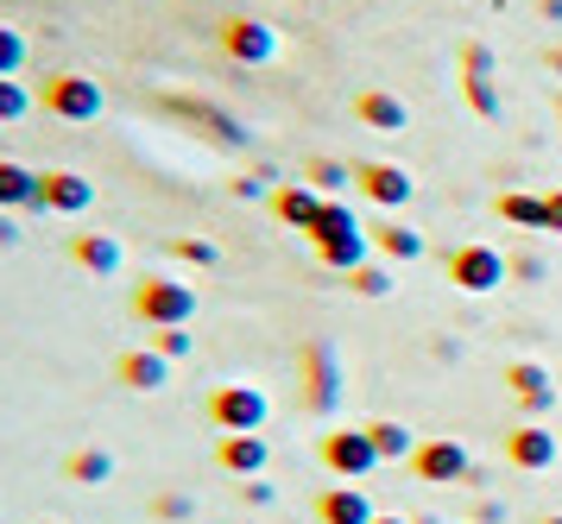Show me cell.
<instances>
[{"instance_id": "603a6c76", "label": "cell", "mask_w": 562, "mask_h": 524, "mask_svg": "<svg viewBox=\"0 0 562 524\" xmlns=\"http://www.w3.org/2000/svg\"><path fill=\"white\" fill-rule=\"evenodd\" d=\"M64 480H77V487H108V480H114V455L95 449V443H89V449H70L64 455Z\"/></svg>"}, {"instance_id": "ac0fdd59", "label": "cell", "mask_w": 562, "mask_h": 524, "mask_svg": "<svg viewBox=\"0 0 562 524\" xmlns=\"http://www.w3.org/2000/svg\"><path fill=\"white\" fill-rule=\"evenodd\" d=\"M70 259H77L82 272H95V278H114L121 266H127L121 241H114V234H102V227H82V234H70Z\"/></svg>"}, {"instance_id": "d6986e66", "label": "cell", "mask_w": 562, "mask_h": 524, "mask_svg": "<svg viewBox=\"0 0 562 524\" xmlns=\"http://www.w3.org/2000/svg\"><path fill=\"white\" fill-rule=\"evenodd\" d=\"M272 215H279L284 227H297V234H310V227L323 222V202L329 197H316V190H310L304 177H297V183H279V190H272Z\"/></svg>"}, {"instance_id": "1f68e13d", "label": "cell", "mask_w": 562, "mask_h": 524, "mask_svg": "<svg viewBox=\"0 0 562 524\" xmlns=\"http://www.w3.org/2000/svg\"><path fill=\"white\" fill-rule=\"evenodd\" d=\"M153 519H165V524L196 519V500H190V493H158V500H153Z\"/></svg>"}, {"instance_id": "d590c367", "label": "cell", "mask_w": 562, "mask_h": 524, "mask_svg": "<svg viewBox=\"0 0 562 524\" xmlns=\"http://www.w3.org/2000/svg\"><path fill=\"white\" fill-rule=\"evenodd\" d=\"M512 272H518V278H537V272H543V259H537V253H518V259H512Z\"/></svg>"}, {"instance_id": "7bdbcfd3", "label": "cell", "mask_w": 562, "mask_h": 524, "mask_svg": "<svg viewBox=\"0 0 562 524\" xmlns=\"http://www.w3.org/2000/svg\"><path fill=\"white\" fill-rule=\"evenodd\" d=\"M557 114H562V96H557Z\"/></svg>"}, {"instance_id": "4fadbf2b", "label": "cell", "mask_w": 562, "mask_h": 524, "mask_svg": "<svg viewBox=\"0 0 562 524\" xmlns=\"http://www.w3.org/2000/svg\"><path fill=\"white\" fill-rule=\"evenodd\" d=\"M95 209V183L82 171H38V215H89Z\"/></svg>"}, {"instance_id": "30bf717a", "label": "cell", "mask_w": 562, "mask_h": 524, "mask_svg": "<svg viewBox=\"0 0 562 524\" xmlns=\"http://www.w3.org/2000/svg\"><path fill=\"white\" fill-rule=\"evenodd\" d=\"M499 64H493V51L481 45V38H468L461 45V96H468V108L481 114V121H499Z\"/></svg>"}, {"instance_id": "f35d334b", "label": "cell", "mask_w": 562, "mask_h": 524, "mask_svg": "<svg viewBox=\"0 0 562 524\" xmlns=\"http://www.w3.org/2000/svg\"><path fill=\"white\" fill-rule=\"evenodd\" d=\"M543 64H550V70L562 76V45H550V51H543Z\"/></svg>"}, {"instance_id": "6da1fadb", "label": "cell", "mask_w": 562, "mask_h": 524, "mask_svg": "<svg viewBox=\"0 0 562 524\" xmlns=\"http://www.w3.org/2000/svg\"><path fill=\"white\" fill-rule=\"evenodd\" d=\"M310 247H316V259L329 272H355V266H367V227H360V215L348 202L335 197L323 202V222L310 227Z\"/></svg>"}, {"instance_id": "ab89813d", "label": "cell", "mask_w": 562, "mask_h": 524, "mask_svg": "<svg viewBox=\"0 0 562 524\" xmlns=\"http://www.w3.org/2000/svg\"><path fill=\"white\" fill-rule=\"evenodd\" d=\"M373 524H417V519H398V512H380Z\"/></svg>"}, {"instance_id": "b9f144b4", "label": "cell", "mask_w": 562, "mask_h": 524, "mask_svg": "<svg viewBox=\"0 0 562 524\" xmlns=\"http://www.w3.org/2000/svg\"><path fill=\"white\" fill-rule=\"evenodd\" d=\"M26 524H52V519H26Z\"/></svg>"}, {"instance_id": "8fae6325", "label": "cell", "mask_w": 562, "mask_h": 524, "mask_svg": "<svg viewBox=\"0 0 562 524\" xmlns=\"http://www.w3.org/2000/svg\"><path fill=\"white\" fill-rule=\"evenodd\" d=\"M506 392H512V404H518L525 424H537V417L557 411V379H550L543 360H512L506 367Z\"/></svg>"}, {"instance_id": "5b68a950", "label": "cell", "mask_w": 562, "mask_h": 524, "mask_svg": "<svg viewBox=\"0 0 562 524\" xmlns=\"http://www.w3.org/2000/svg\"><path fill=\"white\" fill-rule=\"evenodd\" d=\"M203 417L222 430V436H234V430H266L272 399H266L259 386H247V379H240V386H215V392H209V404H203Z\"/></svg>"}, {"instance_id": "8d00e7d4", "label": "cell", "mask_w": 562, "mask_h": 524, "mask_svg": "<svg viewBox=\"0 0 562 524\" xmlns=\"http://www.w3.org/2000/svg\"><path fill=\"white\" fill-rule=\"evenodd\" d=\"M13 241H20V227H13V215H7V209H0V247H13Z\"/></svg>"}, {"instance_id": "2e32d148", "label": "cell", "mask_w": 562, "mask_h": 524, "mask_svg": "<svg viewBox=\"0 0 562 524\" xmlns=\"http://www.w3.org/2000/svg\"><path fill=\"white\" fill-rule=\"evenodd\" d=\"M506 461L518 468V475H550L562 461V443L550 436V430H537V424H518L506 436Z\"/></svg>"}, {"instance_id": "ba28073f", "label": "cell", "mask_w": 562, "mask_h": 524, "mask_svg": "<svg viewBox=\"0 0 562 524\" xmlns=\"http://www.w3.org/2000/svg\"><path fill=\"white\" fill-rule=\"evenodd\" d=\"M316 455H323V468H329L335 480H367L373 468H380V449H373L367 424H360V430H329Z\"/></svg>"}, {"instance_id": "52a82bcc", "label": "cell", "mask_w": 562, "mask_h": 524, "mask_svg": "<svg viewBox=\"0 0 562 524\" xmlns=\"http://www.w3.org/2000/svg\"><path fill=\"white\" fill-rule=\"evenodd\" d=\"M102 108H108V96H102V82H95V76H82V70L45 76V114H57V121L82 126V121H95Z\"/></svg>"}, {"instance_id": "4dcf8cb0", "label": "cell", "mask_w": 562, "mask_h": 524, "mask_svg": "<svg viewBox=\"0 0 562 524\" xmlns=\"http://www.w3.org/2000/svg\"><path fill=\"white\" fill-rule=\"evenodd\" d=\"M20 70H26V38H20V25H0V76Z\"/></svg>"}, {"instance_id": "83f0119b", "label": "cell", "mask_w": 562, "mask_h": 524, "mask_svg": "<svg viewBox=\"0 0 562 524\" xmlns=\"http://www.w3.org/2000/svg\"><path fill=\"white\" fill-rule=\"evenodd\" d=\"M348 291H355V298H367V303H380V298H392V291H398V278L367 259V266H355V272H348Z\"/></svg>"}, {"instance_id": "9c48e42d", "label": "cell", "mask_w": 562, "mask_h": 524, "mask_svg": "<svg viewBox=\"0 0 562 524\" xmlns=\"http://www.w3.org/2000/svg\"><path fill=\"white\" fill-rule=\"evenodd\" d=\"M222 51H228L234 64H247V70H266V64H279V32L266 20H247V13H234L222 20Z\"/></svg>"}, {"instance_id": "f546056e", "label": "cell", "mask_w": 562, "mask_h": 524, "mask_svg": "<svg viewBox=\"0 0 562 524\" xmlns=\"http://www.w3.org/2000/svg\"><path fill=\"white\" fill-rule=\"evenodd\" d=\"M32 108H38V101H32L26 82H20V76H0V121L13 126V121H26Z\"/></svg>"}, {"instance_id": "7a4b0ae2", "label": "cell", "mask_w": 562, "mask_h": 524, "mask_svg": "<svg viewBox=\"0 0 562 524\" xmlns=\"http://www.w3.org/2000/svg\"><path fill=\"white\" fill-rule=\"evenodd\" d=\"M133 316L146 328H183L196 316V285H183L171 272H153L133 285Z\"/></svg>"}, {"instance_id": "7c38bea8", "label": "cell", "mask_w": 562, "mask_h": 524, "mask_svg": "<svg viewBox=\"0 0 562 524\" xmlns=\"http://www.w3.org/2000/svg\"><path fill=\"white\" fill-rule=\"evenodd\" d=\"M411 475L430 480V487H461V480L474 475V455H468V443H456V436H436V443H417Z\"/></svg>"}, {"instance_id": "277c9868", "label": "cell", "mask_w": 562, "mask_h": 524, "mask_svg": "<svg viewBox=\"0 0 562 524\" xmlns=\"http://www.w3.org/2000/svg\"><path fill=\"white\" fill-rule=\"evenodd\" d=\"M442 272H449V285H456V291H468V298H486V291H499V278H512V259H506L499 247L468 241V247H456L449 259H442Z\"/></svg>"}, {"instance_id": "836d02e7", "label": "cell", "mask_w": 562, "mask_h": 524, "mask_svg": "<svg viewBox=\"0 0 562 524\" xmlns=\"http://www.w3.org/2000/svg\"><path fill=\"white\" fill-rule=\"evenodd\" d=\"M240 500L254 505V512H266V505H279V487L272 480H240Z\"/></svg>"}, {"instance_id": "e0dca14e", "label": "cell", "mask_w": 562, "mask_h": 524, "mask_svg": "<svg viewBox=\"0 0 562 524\" xmlns=\"http://www.w3.org/2000/svg\"><path fill=\"white\" fill-rule=\"evenodd\" d=\"M114 379H121L127 392H165V386H171V360L158 348H127L114 360Z\"/></svg>"}, {"instance_id": "8992f818", "label": "cell", "mask_w": 562, "mask_h": 524, "mask_svg": "<svg viewBox=\"0 0 562 524\" xmlns=\"http://www.w3.org/2000/svg\"><path fill=\"white\" fill-rule=\"evenodd\" d=\"M341 392H348V379H341L335 342H310L304 348V404H310V417H335V411H341Z\"/></svg>"}, {"instance_id": "5bb4252c", "label": "cell", "mask_w": 562, "mask_h": 524, "mask_svg": "<svg viewBox=\"0 0 562 524\" xmlns=\"http://www.w3.org/2000/svg\"><path fill=\"white\" fill-rule=\"evenodd\" d=\"M355 183H360V197H373L380 209H405L411 197H417V177L405 171V165H385V158H367V165H355Z\"/></svg>"}, {"instance_id": "4316f807", "label": "cell", "mask_w": 562, "mask_h": 524, "mask_svg": "<svg viewBox=\"0 0 562 524\" xmlns=\"http://www.w3.org/2000/svg\"><path fill=\"white\" fill-rule=\"evenodd\" d=\"M373 247H380L385 259H424V234L405 227V222H385V227H373Z\"/></svg>"}, {"instance_id": "9a60e30c", "label": "cell", "mask_w": 562, "mask_h": 524, "mask_svg": "<svg viewBox=\"0 0 562 524\" xmlns=\"http://www.w3.org/2000/svg\"><path fill=\"white\" fill-rule=\"evenodd\" d=\"M266 461H272V443H266L259 430H234V436L215 443V468L234 475V480H259L266 475Z\"/></svg>"}, {"instance_id": "7402d4cb", "label": "cell", "mask_w": 562, "mask_h": 524, "mask_svg": "<svg viewBox=\"0 0 562 524\" xmlns=\"http://www.w3.org/2000/svg\"><path fill=\"white\" fill-rule=\"evenodd\" d=\"M0 209H32L38 215V171H26L20 158H0Z\"/></svg>"}, {"instance_id": "cb8c5ba5", "label": "cell", "mask_w": 562, "mask_h": 524, "mask_svg": "<svg viewBox=\"0 0 562 524\" xmlns=\"http://www.w3.org/2000/svg\"><path fill=\"white\" fill-rule=\"evenodd\" d=\"M310 183V190H316V197H348V183H355V165H341V158H310L304 171H297Z\"/></svg>"}, {"instance_id": "44dd1931", "label": "cell", "mask_w": 562, "mask_h": 524, "mask_svg": "<svg viewBox=\"0 0 562 524\" xmlns=\"http://www.w3.org/2000/svg\"><path fill=\"white\" fill-rule=\"evenodd\" d=\"M380 512H373V500L360 493V487H329V493H316V524H373Z\"/></svg>"}, {"instance_id": "e575fe53", "label": "cell", "mask_w": 562, "mask_h": 524, "mask_svg": "<svg viewBox=\"0 0 562 524\" xmlns=\"http://www.w3.org/2000/svg\"><path fill=\"white\" fill-rule=\"evenodd\" d=\"M543 227H550V234H562V190H550V197H543Z\"/></svg>"}, {"instance_id": "f1b7e54d", "label": "cell", "mask_w": 562, "mask_h": 524, "mask_svg": "<svg viewBox=\"0 0 562 524\" xmlns=\"http://www.w3.org/2000/svg\"><path fill=\"white\" fill-rule=\"evenodd\" d=\"M171 259L196 266V272H209V266H222V247H215V241H203V234H171Z\"/></svg>"}, {"instance_id": "ffe728a7", "label": "cell", "mask_w": 562, "mask_h": 524, "mask_svg": "<svg viewBox=\"0 0 562 524\" xmlns=\"http://www.w3.org/2000/svg\"><path fill=\"white\" fill-rule=\"evenodd\" d=\"M355 121L373 126V133H405V126H411V108L392 96V89H360V96H355Z\"/></svg>"}, {"instance_id": "60d3db41", "label": "cell", "mask_w": 562, "mask_h": 524, "mask_svg": "<svg viewBox=\"0 0 562 524\" xmlns=\"http://www.w3.org/2000/svg\"><path fill=\"white\" fill-rule=\"evenodd\" d=\"M537 524H562V512H543V519H537Z\"/></svg>"}, {"instance_id": "3957f363", "label": "cell", "mask_w": 562, "mask_h": 524, "mask_svg": "<svg viewBox=\"0 0 562 524\" xmlns=\"http://www.w3.org/2000/svg\"><path fill=\"white\" fill-rule=\"evenodd\" d=\"M158 108L178 114L183 126H196L209 146H222V152H247L254 146V126H240L228 108H215V101H203V96H158Z\"/></svg>"}, {"instance_id": "d4e9b609", "label": "cell", "mask_w": 562, "mask_h": 524, "mask_svg": "<svg viewBox=\"0 0 562 524\" xmlns=\"http://www.w3.org/2000/svg\"><path fill=\"white\" fill-rule=\"evenodd\" d=\"M367 436H373L380 461H411V455H417V436H411L405 424H392V417H373V424H367Z\"/></svg>"}, {"instance_id": "74e56055", "label": "cell", "mask_w": 562, "mask_h": 524, "mask_svg": "<svg viewBox=\"0 0 562 524\" xmlns=\"http://www.w3.org/2000/svg\"><path fill=\"white\" fill-rule=\"evenodd\" d=\"M537 13H543V20H562V0H537Z\"/></svg>"}, {"instance_id": "d6a6232c", "label": "cell", "mask_w": 562, "mask_h": 524, "mask_svg": "<svg viewBox=\"0 0 562 524\" xmlns=\"http://www.w3.org/2000/svg\"><path fill=\"white\" fill-rule=\"evenodd\" d=\"M153 348L165 354V360H183L196 342H190V328H153Z\"/></svg>"}, {"instance_id": "484cf974", "label": "cell", "mask_w": 562, "mask_h": 524, "mask_svg": "<svg viewBox=\"0 0 562 524\" xmlns=\"http://www.w3.org/2000/svg\"><path fill=\"white\" fill-rule=\"evenodd\" d=\"M493 209H499V222L506 227H543V197H531V190H499V202H493Z\"/></svg>"}]
</instances>
